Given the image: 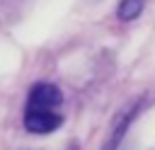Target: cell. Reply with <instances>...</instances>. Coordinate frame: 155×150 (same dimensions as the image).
I'll list each match as a JSON object with an SVG mask.
<instances>
[{
  "label": "cell",
  "mask_w": 155,
  "mask_h": 150,
  "mask_svg": "<svg viewBox=\"0 0 155 150\" xmlns=\"http://www.w3.org/2000/svg\"><path fill=\"white\" fill-rule=\"evenodd\" d=\"M140 7H143V0H124L119 7V15H121V19H133V17H138Z\"/></svg>",
  "instance_id": "cell-2"
},
{
  "label": "cell",
  "mask_w": 155,
  "mask_h": 150,
  "mask_svg": "<svg viewBox=\"0 0 155 150\" xmlns=\"http://www.w3.org/2000/svg\"><path fill=\"white\" fill-rule=\"evenodd\" d=\"M63 102V94L51 82H39L31 87L27 109H24V128L29 133H51L63 123V116L58 111Z\"/></svg>",
  "instance_id": "cell-1"
}]
</instances>
